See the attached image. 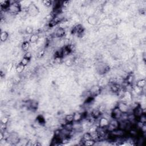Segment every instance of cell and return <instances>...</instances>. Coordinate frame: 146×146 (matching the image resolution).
I'll return each instance as SVG.
<instances>
[{
    "instance_id": "18",
    "label": "cell",
    "mask_w": 146,
    "mask_h": 146,
    "mask_svg": "<svg viewBox=\"0 0 146 146\" xmlns=\"http://www.w3.org/2000/svg\"><path fill=\"white\" fill-rule=\"evenodd\" d=\"M137 121L142 123L143 124H146V114L145 113H143V114L139 117L137 119Z\"/></svg>"
},
{
    "instance_id": "16",
    "label": "cell",
    "mask_w": 146,
    "mask_h": 146,
    "mask_svg": "<svg viewBox=\"0 0 146 146\" xmlns=\"http://www.w3.org/2000/svg\"><path fill=\"white\" fill-rule=\"evenodd\" d=\"M34 29L32 26H27L26 27H25V31L27 34H29V35H31L34 33Z\"/></svg>"
},
{
    "instance_id": "20",
    "label": "cell",
    "mask_w": 146,
    "mask_h": 146,
    "mask_svg": "<svg viewBox=\"0 0 146 146\" xmlns=\"http://www.w3.org/2000/svg\"><path fill=\"white\" fill-rule=\"evenodd\" d=\"M30 60H29L26 58H25L24 57H23L21 59L20 63L23 64L24 66H25V67H26L30 63Z\"/></svg>"
},
{
    "instance_id": "22",
    "label": "cell",
    "mask_w": 146,
    "mask_h": 146,
    "mask_svg": "<svg viewBox=\"0 0 146 146\" xmlns=\"http://www.w3.org/2000/svg\"><path fill=\"white\" fill-rule=\"evenodd\" d=\"M24 57L25 58H26L29 60H30L31 61L32 57H33V55H32V53L29 51V52H27L25 53Z\"/></svg>"
},
{
    "instance_id": "13",
    "label": "cell",
    "mask_w": 146,
    "mask_h": 146,
    "mask_svg": "<svg viewBox=\"0 0 146 146\" xmlns=\"http://www.w3.org/2000/svg\"><path fill=\"white\" fill-rule=\"evenodd\" d=\"M64 119L66 123H73L74 122L73 113H68L64 116Z\"/></svg>"
},
{
    "instance_id": "7",
    "label": "cell",
    "mask_w": 146,
    "mask_h": 146,
    "mask_svg": "<svg viewBox=\"0 0 146 146\" xmlns=\"http://www.w3.org/2000/svg\"><path fill=\"white\" fill-rule=\"evenodd\" d=\"M98 21V18H97L94 15H91L88 17L87 18V22H88V24H90V25H92V26H95L97 24Z\"/></svg>"
},
{
    "instance_id": "19",
    "label": "cell",
    "mask_w": 146,
    "mask_h": 146,
    "mask_svg": "<svg viewBox=\"0 0 146 146\" xmlns=\"http://www.w3.org/2000/svg\"><path fill=\"white\" fill-rule=\"evenodd\" d=\"M42 3L45 6L46 8H50L53 5V1L50 0H44L42 1Z\"/></svg>"
},
{
    "instance_id": "2",
    "label": "cell",
    "mask_w": 146,
    "mask_h": 146,
    "mask_svg": "<svg viewBox=\"0 0 146 146\" xmlns=\"http://www.w3.org/2000/svg\"><path fill=\"white\" fill-rule=\"evenodd\" d=\"M122 114V112L121 111L119 110V108H118L117 106L113 107L112 110H111V117L112 118H114L117 120H119L120 119V117Z\"/></svg>"
},
{
    "instance_id": "15",
    "label": "cell",
    "mask_w": 146,
    "mask_h": 146,
    "mask_svg": "<svg viewBox=\"0 0 146 146\" xmlns=\"http://www.w3.org/2000/svg\"><path fill=\"white\" fill-rule=\"evenodd\" d=\"M110 124L112 125L115 128H118V127H119V120L112 118L110 120Z\"/></svg>"
},
{
    "instance_id": "17",
    "label": "cell",
    "mask_w": 146,
    "mask_h": 146,
    "mask_svg": "<svg viewBox=\"0 0 146 146\" xmlns=\"http://www.w3.org/2000/svg\"><path fill=\"white\" fill-rule=\"evenodd\" d=\"M95 144H96V142L93 139L87 140L83 142V145L90 146V145H94Z\"/></svg>"
},
{
    "instance_id": "8",
    "label": "cell",
    "mask_w": 146,
    "mask_h": 146,
    "mask_svg": "<svg viewBox=\"0 0 146 146\" xmlns=\"http://www.w3.org/2000/svg\"><path fill=\"white\" fill-rule=\"evenodd\" d=\"M30 47H31V43H30V42L29 41L22 42L21 46V50L25 53L29 52V50L30 49Z\"/></svg>"
},
{
    "instance_id": "12",
    "label": "cell",
    "mask_w": 146,
    "mask_h": 146,
    "mask_svg": "<svg viewBox=\"0 0 146 146\" xmlns=\"http://www.w3.org/2000/svg\"><path fill=\"white\" fill-rule=\"evenodd\" d=\"M135 85L139 87L140 88H144L145 87L146 85V80L145 79V78H142L138 80L136 82Z\"/></svg>"
},
{
    "instance_id": "9",
    "label": "cell",
    "mask_w": 146,
    "mask_h": 146,
    "mask_svg": "<svg viewBox=\"0 0 146 146\" xmlns=\"http://www.w3.org/2000/svg\"><path fill=\"white\" fill-rule=\"evenodd\" d=\"M25 68H26V67L23 65L21 63H18L15 66V72L18 74L20 75V74L24 73Z\"/></svg>"
},
{
    "instance_id": "5",
    "label": "cell",
    "mask_w": 146,
    "mask_h": 146,
    "mask_svg": "<svg viewBox=\"0 0 146 146\" xmlns=\"http://www.w3.org/2000/svg\"><path fill=\"white\" fill-rule=\"evenodd\" d=\"M145 109H143V108L141 107L140 106H138L137 108H136L135 109H134L133 110V113H134V115L135 116V117L138 119V118L139 117H140L143 113H145Z\"/></svg>"
},
{
    "instance_id": "10",
    "label": "cell",
    "mask_w": 146,
    "mask_h": 146,
    "mask_svg": "<svg viewBox=\"0 0 146 146\" xmlns=\"http://www.w3.org/2000/svg\"><path fill=\"white\" fill-rule=\"evenodd\" d=\"M39 37L38 34H31L30 37V39H29V42L31 44H35L38 42L39 39Z\"/></svg>"
},
{
    "instance_id": "4",
    "label": "cell",
    "mask_w": 146,
    "mask_h": 146,
    "mask_svg": "<svg viewBox=\"0 0 146 146\" xmlns=\"http://www.w3.org/2000/svg\"><path fill=\"white\" fill-rule=\"evenodd\" d=\"M74 122H81L84 119V113H82L79 111H75L73 113Z\"/></svg>"
},
{
    "instance_id": "21",
    "label": "cell",
    "mask_w": 146,
    "mask_h": 146,
    "mask_svg": "<svg viewBox=\"0 0 146 146\" xmlns=\"http://www.w3.org/2000/svg\"><path fill=\"white\" fill-rule=\"evenodd\" d=\"M9 122H10V121H9V118H8V116L4 115V117L1 118V123H4V124H8Z\"/></svg>"
},
{
    "instance_id": "1",
    "label": "cell",
    "mask_w": 146,
    "mask_h": 146,
    "mask_svg": "<svg viewBox=\"0 0 146 146\" xmlns=\"http://www.w3.org/2000/svg\"><path fill=\"white\" fill-rule=\"evenodd\" d=\"M27 12V14L29 16L32 17H36V16L38 14L39 12H40V11H39V9L38 7L37 6V5L32 2L28 7Z\"/></svg>"
},
{
    "instance_id": "3",
    "label": "cell",
    "mask_w": 146,
    "mask_h": 146,
    "mask_svg": "<svg viewBox=\"0 0 146 146\" xmlns=\"http://www.w3.org/2000/svg\"><path fill=\"white\" fill-rule=\"evenodd\" d=\"M117 107L119 108V110L121 111L122 113H127L129 110V105L124 102L120 101L117 103Z\"/></svg>"
},
{
    "instance_id": "6",
    "label": "cell",
    "mask_w": 146,
    "mask_h": 146,
    "mask_svg": "<svg viewBox=\"0 0 146 146\" xmlns=\"http://www.w3.org/2000/svg\"><path fill=\"white\" fill-rule=\"evenodd\" d=\"M110 123V120L106 118L101 117L99 118V126L101 127H106Z\"/></svg>"
},
{
    "instance_id": "11",
    "label": "cell",
    "mask_w": 146,
    "mask_h": 146,
    "mask_svg": "<svg viewBox=\"0 0 146 146\" xmlns=\"http://www.w3.org/2000/svg\"><path fill=\"white\" fill-rule=\"evenodd\" d=\"M9 33L6 31H1V36H0V40L2 42H5L9 38Z\"/></svg>"
},
{
    "instance_id": "14",
    "label": "cell",
    "mask_w": 146,
    "mask_h": 146,
    "mask_svg": "<svg viewBox=\"0 0 146 146\" xmlns=\"http://www.w3.org/2000/svg\"><path fill=\"white\" fill-rule=\"evenodd\" d=\"M90 139H92L91 138V134L89 133V132H87V133H85L83 134H82V138H81V140L82 141H86L87 140H90Z\"/></svg>"
}]
</instances>
